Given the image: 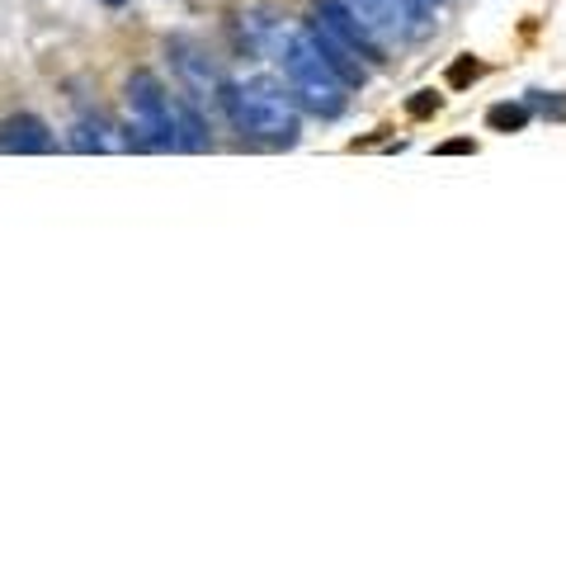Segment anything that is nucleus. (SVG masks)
Listing matches in <instances>:
<instances>
[{
  "label": "nucleus",
  "mask_w": 566,
  "mask_h": 566,
  "mask_svg": "<svg viewBox=\"0 0 566 566\" xmlns=\"http://www.w3.org/2000/svg\"><path fill=\"white\" fill-rule=\"evenodd\" d=\"M274 57L283 66V81H289L293 99L303 104L316 118H340L345 114V76L326 62V52L316 48L312 29H293V24H274Z\"/></svg>",
  "instance_id": "1"
},
{
  "label": "nucleus",
  "mask_w": 566,
  "mask_h": 566,
  "mask_svg": "<svg viewBox=\"0 0 566 566\" xmlns=\"http://www.w3.org/2000/svg\"><path fill=\"white\" fill-rule=\"evenodd\" d=\"M222 104L232 123L255 137V142H270V147H289L297 142V104L293 91L283 95L279 81H241V85H222Z\"/></svg>",
  "instance_id": "2"
},
{
  "label": "nucleus",
  "mask_w": 566,
  "mask_h": 566,
  "mask_svg": "<svg viewBox=\"0 0 566 566\" xmlns=\"http://www.w3.org/2000/svg\"><path fill=\"white\" fill-rule=\"evenodd\" d=\"M123 104H128V123L137 142L147 151H170L175 147V99L166 95V85L151 76V71H133L128 91H123Z\"/></svg>",
  "instance_id": "3"
},
{
  "label": "nucleus",
  "mask_w": 566,
  "mask_h": 566,
  "mask_svg": "<svg viewBox=\"0 0 566 566\" xmlns=\"http://www.w3.org/2000/svg\"><path fill=\"white\" fill-rule=\"evenodd\" d=\"M345 6L382 48H401V43H416L430 33L424 10H416L411 0H345Z\"/></svg>",
  "instance_id": "4"
},
{
  "label": "nucleus",
  "mask_w": 566,
  "mask_h": 566,
  "mask_svg": "<svg viewBox=\"0 0 566 566\" xmlns=\"http://www.w3.org/2000/svg\"><path fill=\"white\" fill-rule=\"evenodd\" d=\"M312 39H316V48L326 52V62L345 76V85H364V81H368V66H374V62H368V52L354 43L349 33H340L331 20H322V14H316V20H312Z\"/></svg>",
  "instance_id": "5"
},
{
  "label": "nucleus",
  "mask_w": 566,
  "mask_h": 566,
  "mask_svg": "<svg viewBox=\"0 0 566 566\" xmlns=\"http://www.w3.org/2000/svg\"><path fill=\"white\" fill-rule=\"evenodd\" d=\"M48 147H52V133H48L43 118L14 114V118L0 123V151H10V156H39Z\"/></svg>",
  "instance_id": "6"
},
{
  "label": "nucleus",
  "mask_w": 566,
  "mask_h": 566,
  "mask_svg": "<svg viewBox=\"0 0 566 566\" xmlns=\"http://www.w3.org/2000/svg\"><path fill=\"white\" fill-rule=\"evenodd\" d=\"M71 147L76 151H123L128 142L114 137V128L104 118H81L76 128H71Z\"/></svg>",
  "instance_id": "7"
},
{
  "label": "nucleus",
  "mask_w": 566,
  "mask_h": 566,
  "mask_svg": "<svg viewBox=\"0 0 566 566\" xmlns=\"http://www.w3.org/2000/svg\"><path fill=\"white\" fill-rule=\"evenodd\" d=\"M486 123L495 133H520L528 123V104H495V109L486 114Z\"/></svg>",
  "instance_id": "8"
},
{
  "label": "nucleus",
  "mask_w": 566,
  "mask_h": 566,
  "mask_svg": "<svg viewBox=\"0 0 566 566\" xmlns=\"http://www.w3.org/2000/svg\"><path fill=\"white\" fill-rule=\"evenodd\" d=\"M411 6H416V10H424V14H430V10H439V6H444V0H411Z\"/></svg>",
  "instance_id": "9"
},
{
  "label": "nucleus",
  "mask_w": 566,
  "mask_h": 566,
  "mask_svg": "<svg viewBox=\"0 0 566 566\" xmlns=\"http://www.w3.org/2000/svg\"><path fill=\"white\" fill-rule=\"evenodd\" d=\"M104 6H109V10H118V6H128V0H104Z\"/></svg>",
  "instance_id": "10"
}]
</instances>
